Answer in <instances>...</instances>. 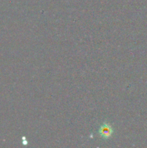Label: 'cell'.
Masks as SVG:
<instances>
[{"mask_svg":"<svg viewBox=\"0 0 147 148\" xmlns=\"http://www.w3.org/2000/svg\"><path fill=\"white\" fill-rule=\"evenodd\" d=\"M99 134L102 138L108 139L111 137L112 134V129L108 124H105L99 129Z\"/></svg>","mask_w":147,"mask_h":148,"instance_id":"cell-1","label":"cell"}]
</instances>
